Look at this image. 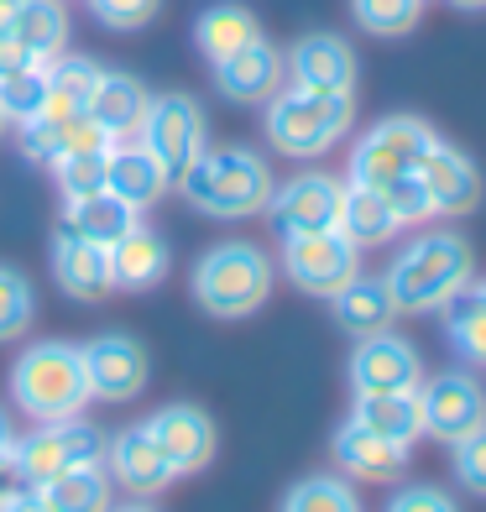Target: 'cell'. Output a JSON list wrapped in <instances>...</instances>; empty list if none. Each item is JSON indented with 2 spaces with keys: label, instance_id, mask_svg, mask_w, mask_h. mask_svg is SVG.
Segmentation results:
<instances>
[{
  "label": "cell",
  "instance_id": "6da1fadb",
  "mask_svg": "<svg viewBox=\"0 0 486 512\" xmlns=\"http://www.w3.org/2000/svg\"><path fill=\"white\" fill-rule=\"evenodd\" d=\"M173 183H178L183 204L199 209V215H210V220H251V215L267 209L277 178H272L262 152L230 142V147H204Z\"/></svg>",
  "mask_w": 486,
  "mask_h": 512
},
{
  "label": "cell",
  "instance_id": "7a4b0ae2",
  "mask_svg": "<svg viewBox=\"0 0 486 512\" xmlns=\"http://www.w3.org/2000/svg\"><path fill=\"white\" fill-rule=\"evenodd\" d=\"M471 241L455 236V230H424L413 236L398 256L387 262L382 283L392 293L398 314H429V309H445L460 288H471Z\"/></svg>",
  "mask_w": 486,
  "mask_h": 512
},
{
  "label": "cell",
  "instance_id": "3957f363",
  "mask_svg": "<svg viewBox=\"0 0 486 512\" xmlns=\"http://www.w3.org/2000/svg\"><path fill=\"white\" fill-rule=\"evenodd\" d=\"M11 398L16 408L37 418V424H58V418H79L89 403V377L84 356L68 340H37L16 356L11 366Z\"/></svg>",
  "mask_w": 486,
  "mask_h": 512
},
{
  "label": "cell",
  "instance_id": "277c9868",
  "mask_svg": "<svg viewBox=\"0 0 486 512\" xmlns=\"http://www.w3.org/2000/svg\"><path fill=\"white\" fill-rule=\"evenodd\" d=\"M277 283L272 256L257 241H220L194 262V304L215 319L257 314Z\"/></svg>",
  "mask_w": 486,
  "mask_h": 512
},
{
  "label": "cell",
  "instance_id": "5b68a950",
  "mask_svg": "<svg viewBox=\"0 0 486 512\" xmlns=\"http://www.w3.org/2000/svg\"><path fill=\"white\" fill-rule=\"evenodd\" d=\"M356 126V95H314V89H277L267 100V142L293 162L324 157Z\"/></svg>",
  "mask_w": 486,
  "mask_h": 512
},
{
  "label": "cell",
  "instance_id": "8992f818",
  "mask_svg": "<svg viewBox=\"0 0 486 512\" xmlns=\"http://www.w3.org/2000/svg\"><path fill=\"white\" fill-rule=\"evenodd\" d=\"M110 434L89 418H58V424H37L27 439H16L11 471L21 486H48L63 471H79V465H100L105 460Z\"/></svg>",
  "mask_w": 486,
  "mask_h": 512
},
{
  "label": "cell",
  "instance_id": "52a82bcc",
  "mask_svg": "<svg viewBox=\"0 0 486 512\" xmlns=\"http://www.w3.org/2000/svg\"><path fill=\"white\" fill-rule=\"evenodd\" d=\"M434 142H439L434 126L419 121V115H382V121L351 147V173H345V183L387 189V183L419 173V162Z\"/></svg>",
  "mask_w": 486,
  "mask_h": 512
},
{
  "label": "cell",
  "instance_id": "ba28073f",
  "mask_svg": "<svg viewBox=\"0 0 486 512\" xmlns=\"http://www.w3.org/2000/svg\"><path fill=\"white\" fill-rule=\"evenodd\" d=\"M136 142L157 157L162 173L178 178L204 147H210V115H204V105L194 95L168 89V95H152L147 121H142V131H136Z\"/></svg>",
  "mask_w": 486,
  "mask_h": 512
},
{
  "label": "cell",
  "instance_id": "9c48e42d",
  "mask_svg": "<svg viewBox=\"0 0 486 512\" xmlns=\"http://www.w3.org/2000/svg\"><path fill=\"white\" fill-rule=\"evenodd\" d=\"M340 194H345V178L324 173V168H304V173H293L283 183H272V199H267L262 215L283 241L314 236V230H335Z\"/></svg>",
  "mask_w": 486,
  "mask_h": 512
},
{
  "label": "cell",
  "instance_id": "30bf717a",
  "mask_svg": "<svg viewBox=\"0 0 486 512\" xmlns=\"http://www.w3.org/2000/svg\"><path fill=\"white\" fill-rule=\"evenodd\" d=\"M283 272L293 288H304L314 298L340 293L361 272V251L340 236V230H314V236L283 241Z\"/></svg>",
  "mask_w": 486,
  "mask_h": 512
},
{
  "label": "cell",
  "instance_id": "8fae6325",
  "mask_svg": "<svg viewBox=\"0 0 486 512\" xmlns=\"http://www.w3.org/2000/svg\"><path fill=\"white\" fill-rule=\"evenodd\" d=\"M79 356H84L89 398H100V403H131L136 392L147 387L152 361H147V351H142V340L126 335V330H110V335L84 340Z\"/></svg>",
  "mask_w": 486,
  "mask_h": 512
},
{
  "label": "cell",
  "instance_id": "7c38bea8",
  "mask_svg": "<svg viewBox=\"0 0 486 512\" xmlns=\"http://www.w3.org/2000/svg\"><path fill=\"white\" fill-rule=\"evenodd\" d=\"M419 408L424 434H434L439 445H455L486 424V392L471 371H439L434 382H419Z\"/></svg>",
  "mask_w": 486,
  "mask_h": 512
},
{
  "label": "cell",
  "instance_id": "4fadbf2b",
  "mask_svg": "<svg viewBox=\"0 0 486 512\" xmlns=\"http://www.w3.org/2000/svg\"><path fill=\"white\" fill-rule=\"evenodd\" d=\"M283 74L298 89H314V95H356V53L351 42L335 37V32H309L298 37L288 58H283Z\"/></svg>",
  "mask_w": 486,
  "mask_h": 512
},
{
  "label": "cell",
  "instance_id": "5bb4252c",
  "mask_svg": "<svg viewBox=\"0 0 486 512\" xmlns=\"http://www.w3.org/2000/svg\"><path fill=\"white\" fill-rule=\"evenodd\" d=\"M147 434H152V445L162 450V460H168L173 476H194V471H204V465L215 460V424H210V413L194 408V403L157 408L147 418Z\"/></svg>",
  "mask_w": 486,
  "mask_h": 512
},
{
  "label": "cell",
  "instance_id": "9a60e30c",
  "mask_svg": "<svg viewBox=\"0 0 486 512\" xmlns=\"http://www.w3.org/2000/svg\"><path fill=\"white\" fill-rule=\"evenodd\" d=\"M424 382V361L403 335H366L351 351V387L356 392H413Z\"/></svg>",
  "mask_w": 486,
  "mask_h": 512
},
{
  "label": "cell",
  "instance_id": "2e32d148",
  "mask_svg": "<svg viewBox=\"0 0 486 512\" xmlns=\"http://www.w3.org/2000/svg\"><path fill=\"white\" fill-rule=\"evenodd\" d=\"M419 183H424V194H429V209L434 215H471V209L481 204L486 194V183H481V168L450 142H434L419 162Z\"/></svg>",
  "mask_w": 486,
  "mask_h": 512
},
{
  "label": "cell",
  "instance_id": "e0dca14e",
  "mask_svg": "<svg viewBox=\"0 0 486 512\" xmlns=\"http://www.w3.org/2000/svg\"><path fill=\"white\" fill-rule=\"evenodd\" d=\"M105 251H110V288H121V293H147L173 267L168 236L152 230V225H142V220H136L121 241H110Z\"/></svg>",
  "mask_w": 486,
  "mask_h": 512
},
{
  "label": "cell",
  "instance_id": "ac0fdd59",
  "mask_svg": "<svg viewBox=\"0 0 486 512\" xmlns=\"http://www.w3.org/2000/svg\"><path fill=\"white\" fill-rule=\"evenodd\" d=\"M53 283L79 298V304H95V298L110 293V251L100 241H84L79 230H68L58 220L53 230Z\"/></svg>",
  "mask_w": 486,
  "mask_h": 512
},
{
  "label": "cell",
  "instance_id": "d6986e66",
  "mask_svg": "<svg viewBox=\"0 0 486 512\" xmlns=\"http://www.w3.org/2000/svg\"><path fill=\"white\" fill-rule=\"evenodd\" d=\"M210 68H215V89L236 105H267L277 89H283V53H277L267 37H257L251 48L230 53Z\"/></svg>",
  "mask_w": 486,
  "mask_h": 512
},
{
  "label": "cell",
  "instance_id": "ffe728a7",
  "mask_svg": "<svg viewBox=\"0 0 486 512\" xmlns=\"http://www.w3.org/2000/svg\"><path fill=\"white\" fill-rule=\"evenodd\" d=\"M105 465H110V476L121 481L131 497H157V492H168V486L178 481L168 471V460H162V450L152 445L147 424H131V429L115 434L105 445Z\"/></svg>",
  "mask_w": 486,
  "mask_h": 512
},
{
  "label": "cell",
  "instance_id": "44dd1931",
  "mask_svg": "<svg viewBox=\"0 0 486 512\" xmlns=\"http://www.w3.org/2000/svg\"><path fill=\"white\" fill-rule=\"evenodd\" d=\"M147 84L126 74V68H100V84H95V100H89V121H95L110 142H136V131L147 121Z\"/></svg>",
  "mask_w": 486,
  "mask_h": 512
},
{
  "label": "cell",
  "instance_id": "7402d4cb",
  "mask_svg": "<svg viewBox=\"0 0 486 512\" xmlns=\"http://www.w3.org/2000/svg\"><path fill=\"white\" fill-rule=\"evenodd\" d=\"M335 465L356 481H398L408 471V445H392V439L361 429L356 418H345L335 429Z\"/></svg>",
  "mask_w": 486,
  "mask_h": 512
},
{
  "label": "cell",
  "instance_id": "603a6c76",
  "mask_svg": "<svg viewBox=\"0 0 486 512\" xmlns=\"http://www.w3.org/2000/svg\"><path fill=\"white\" fill-rule=\"evenodd\" d=\"M105 189L142 215V209H152L162 194L173 189V178L157 168V157L142 142H115L110 157H105Z\"/></svg>",
  "mask_w": 486,
  "mask_h": 512
},
{
  "label": "cell",
  "instance_id": "cb8c5ba5",
  "mask_svg": "<svg viewBox=\"0 0 486 512\" xmlns=\"http://www.w3.org/2000/svg\"><path fill=\"white\" fill-rule=\"evenodd\" d=\"M335 230H340V236L351 241L356 251H372V246H387L392 236H398L403 220H398V209L387 204L382 189H366V183H345Z\"/></svg>",
  "mask_w": 486,
  "mask_h": 512
},
{
  "label": "cell",
  "instance_id": "d4e9b609",
  "mask_svg": "<svg viewBox=\"0 0 486 512\" xmlns=\"http://www.w3.org/2000/svg\"><path fill=\"white\" fill-rule=\"evenodd\" d=\"M330 314H335V324H340L345 335L366 340V335L392 330V319H398V304H392V293H387L382 277L356 272L340 293H330Z\"/></svg>",
  "mask_w": 486,
  "mask_h": 512
},
{
  "label": "cell",
  "instance_id": "484cf974",
  "mask_svg": "<svg viewBox=\"0 0 486 512\" xmlns=\"http://www.w3.org/2000/svg\"><path fill=\"white\" fill-rule=\"evenodd\" d=\"M351 418L361 429H372L382 439H392V445H408L424 434V408H419V387L413 392H356V408Z\"/></svg>",
  "mask_w": 486,
  "mask_h": 512
},
{
  "label": "cell",
  "instance_id": "4316f807",
  "mask_svg": "<svg viewBox=\"0 0 486 512\" xmlns=\"http://www.w3.org/2000/svg\"><path fill=\"white\" fill-rule=\"evenodd\" d=\"M95 84H100V63L95 58L58 53L48 63V105H42V115H53V121H89Z\"/></svg>",
  "mask_w": 486,
  "mask_h": 512
},
{
  "label": "cell",
  "instance_id": "83f0119b",
  "mask_svg": "<svg viewBox=\"0 0 486 512\" xmlns=\"http://www.w3.org/2000/svg\"><path fill=\"white\" fill-rule=\"evenodd\" d=\"M257 37H262V27H257V16H251L241 0H220V6L199 11V21H194V48L210 58V63L251 48Z\"/></svg>",
  "mask_w": 486,
  "mask_h": 512
},
{
  "label": "cell",
  "instance_id": "f1b7e54d",
  "mask_svg": "<svg viewBox=\"0 0 486 512\" xmlns=\"http://www.w3.org/2000/svg\"><path fill=\"white\" fill-rule=\"evenodd\" d=\"M136 220H142V215H136L131 204H121L110 189L84 194V199H63V225H68V230H79L84 241H100V246L121 241Z\"/></svg>",
  "mask_w": 486,
  "mask_h": 512
},
{
  "label": "cell",
  "instance_id": "f546056e",
  "mask_svg": "<svg viewBox=\"0 0 486 512\" xmlns=\"http://www.w3.org/2000/svg\"><path fill=\"white\" fill-rule=\"evenodd\" d=\"M11 42H21V48L37 53V58H58L68 48V11H63V0H21Z\"/></svg>",
  "mask_w": 486,
  "mask_h": 512
},
{
  "label": "cell",
  "instance_id": "4dcf8cb0",
  "mask_svg": "<svg viewBox=\"0 0 486 512\" xmlns=\"http://www.w3.org/2000/svg\"><path fill=\"white\" fill-rule=\"evenodd\" d=\"M42 502H48L53 512H110V476L100 471V465H79V471H63L53 476L48 486H37Z\"/></svg>",
  "mask_w": 486,
  "mask_h": 512
},
{
  "label": "cell",
  "instance_id": "1f68e13d",
  "mask_svg": "<svg viewBox=\"0 0 486 512\" xmlns=\"http://www.w3.org/2000/svg\"><path fill=\"white\" fill-rule=\"evenodd\" d=\"M115 142H84V147H68L48 162V173L58 183L63 199H84V194H100L105 189V157Z\"/></svg>",
  "mask_w": 486,
  "mask_h": 512
},
{
  "label": "cell",
  "instance_id": "d6a6232c",
  "mask_svg": "<svg viewBox=\"0 0 486 512\" xmlns=\"http://www.w3.org/2000/svg\"><path fill=\"white\" fill-rule=\"evenodd\" d=\"M445 335L471 366H486V298H481V288H460L445 304Z\"/></svg>",
  "mask_w": 486,
  "mask_h": 512
},
{
  "label": "cell",
  "instance_id": "836d02e7",
  "mask_svg": "<svg viewBox=\"0 0 486 512\" xmlns=\"http://www.w3.org/2000/svg\"><path fill=\"white\" fill-rule=\"evenodd\" d=\"M277 512H361V497L345 476H304L298 486H288Z\"/></svg>",
  "mask_w": 486,
  "mask_h": 512
},
{
  "label": "cell",
  "instance_id": "e575fe53",
  "mask_svg": "<svg viewBox=\"0 0 486 512\" xmlns=\"http://www.w3.org/2000/svg\"><path fill=\"white\" fill-rule=\"evenodd\" d=\"M48 63H32V68H21V74L0 79V121L6 126H21V121H32V115H42V105H48Z\"/></svg>",
  "mask_w": 486,
  "mask_h": 512
},
{
  "label": "cell",
  "instance_id": "d590c367",
  "mask_svg": "<svg viewBox=\"0 0 486 512\" xmlns=\"http://www.w3.org/2000/svg\"><path fill=\"white\" fill-rule=\"evenodd\" d=\"M37 319V293H32V277L21 267L0 262V345L21 340Z\"/></svg>",
  "mask_w": 486,
  "mask_h": 512
},
{
  "label": "cell",
  "instance_id": "8d00e7d4",
  "mask_svg": "<svg viewBox=\"0 0 486 512\" xmlns=\"http://www.w3.org/2000/svg\"><path fill=\"white\" fill-rule=\"evenodd\" d=\"M351 16L372 37H408L424 16V0H351Z\"/></svg>",
  "mask_w": 486,
  "mask_h": 512
},
{
  "label": "cell",
  "instance_id": "74e56055",
  "mask_svg": "<svg viewBox=\"0 0 486 512\" xmlns=\"http://www.w3.org/2000/svg\"><path fill=\"white\" fill-rule=\"evenodd\" d=\"M157 11H162V0H89V16L105 32H142L157 21Z\"/></svg>",
  "mask_w": 486,
  "mask_h": 512
},
{
  "label": "cell",
  "instance_id": "f35d334b",
  "mask_svg": "<svg viewBox=\"0 0 486 512\" xmlns=\"http://www.w3.org/2000/svg\"><path fill=\"white\" fill-rule=\"evenodd\" d=\"M450 465H455V481L466 486V492L486 497V424L471 429L466 439H455V445H450Z\"/></svg>",
  "mask_w": 486,
  "mask_h": 512
},
{
  "label": "cell",
  "instance_id": "ab89813d",
  "mask_svg": "<svg viewBox=\"0 0 486 512\" xmlns=\"http://www.w3.org/2000/svg\"><path fill=\"white\" fill-rule=\"evenodd\" d=\"M387 204L398 209V220L403 225H419V220H434V209H429V194H424V183H419V173H408V178H398V183H387Z\"/></svg>",
  "mask_w": 486,
  "mask_h": 512
},
{
  "label": "cell",
  "instance_id": "60d3db41",
  "mask_svg": "<svg viewBox=\"0 0 486 512\" xmlns=\"http://www.w3.org/2000/svg\"><path fill=\"white\" fill-rule=\"evenodd\" d=\"M387 512H460L450 492H439V486H403L398 497L387 502Z\"/></svg>",
  "mask_w": 486,
  "mask_h": 512
},
{
  "label": "cell",
  "instance_id": "b9f144b4",
  "mask_svg": "<svg viewBox=\"0 0 486 512\" xmlns=\"http://www.w3.org/2000/svg\"><path fill=\"white\" fill-rule=\"evenodd\" d=\"M0 512H53V507L42 502L37 486H16V492L6 497V507H0Z\"/></svg>",
  "mask_w": 486,
  "mask_h": 512
},
{
  "label": "cell",
  "instance_id": "7bdbcfd3",
  "mask_svg": "<svg viewBox=\"0 0 486 512\" xmlns=\"http://www.w3.org/2000/svg\"><path fill=\"white\" fill-rule=\"evenodd\" d=\"M11 455H16V429H11V413L0 408V465H11Z\"/></svg>",
  "mask_w": 486,
  "mask_h": 512
},
{
  "label": "cell",
  "instance_id": "ee69618b",
  "mask_svg": "<svg viewBox=\"0 0 486 512\" xmlns=\"http://www.w3.org/2000/svg\"><path fill=\"white\" fill-rule=\"evenodd\" d=\"M16 11H21V0H0V37H11V27H16Z\"/></svg>",
  "mask_w": 486,
  "mask_h": 512
},
{
  "label": "cell",
  "instance_id": "f6af8a7d",
  "mask_svg": "<svg viewBox=\"0 0 486 512\" xmlns=\"http://www.w3.org/2000/svg\"><path fill=\"white\" fill-rule=\"evenodd\" d=\"M16 486H21V481H16V471H11V465H0V507H6V497L16 492Z\"/></svg>",
  "mask_w": 486,
  "mask_h": 512
},
{
  "label": "cell",
  "instance_id": "bcb514c9",
  "mask_svg": "<svg viewBox=\"0 0 486 512\" xmlns=\"http://www.w3.org/2000/svg\"><path fill=\"white\" fill-rule=\"evenodd\" d=\"M110 512H162V507H152V497H131V502H121V507H110Z\"/></svg>",
  "mask_w": 486,
  "mask_h": 512
},
{
  "label": "cell",
  "instance_id": "7dc6e473",
  "mask_svg": "<svg viewBox=\"0 0 486 512\" xmlns=\"http://www.w3.org/2000/svg\"><path fill=\"white\" fill-rule=\"evenodd\" d=\"M455 11H486V0H450Z\"/></svg>",
  "mask_w": 486,
  "mask_h": 512
},
{
  "label": "cell",
  "instance_id": "c3c4849f",
  "mask_svg": "<svg viewBox=\"0 0 486 512\" xmlns=\"http://www.w3.org/2000/svg\"><path fill=\"white\" fill-rule=\"evenodd\" d=\"M481 298H486V283H481Z\"/></svg>",
  "mask_w": 486,
  "mask_h": 512
},
{
  "label": "cell",
  "instance_id": "681fc988",
  "mask_svg": "<svg viewBox=\"0 0 486 512\" xmlns=\"http://www.w3.org/2000/svg\"><path fill=\"white\" fill-rule=\"evenodd\" d=\"M0 131H6V121H0Z\"/></svg>",
  "mask_w": 486,
  "mask_h": 512
}]
</instances>
